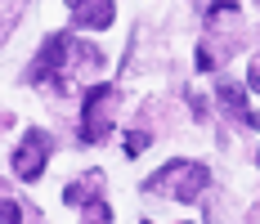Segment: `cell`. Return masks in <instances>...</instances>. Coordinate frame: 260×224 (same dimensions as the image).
I'll return each instance as SVG.
<instances>
[{"label":"cell","mask_w":260,"mask_h":224,"mask_svg":"<svg viewBox=\"0 0 260 224\" xmlns=\"http://www.w3.org/2000/svg\"><path fill=\"white\" fill-rule=\"evenodd\" d=\"M247 85H251V90H260V54L251 58V68H247Z\"/></svg>","instance_id":"10"},{"label":"cell","mask_w":260,"mask_h":224,"mask_svg":"<svg viewBox=\"0 0 260 224\" xmlns=\"http://www.w3.org/2000/svg\"><path fill=\"white\" fill-rule=\"evenodd\" d=\"M256 5H260V0H256Z\"/></svg>","instance_id":"12"},{"label":"cell","mask_w":260,"mask_h":224,"mask_svg":"<svg viewBox=\"0 0 260 224\" xmlns=\"http://www.w3.org/2000/svg\"><path fill=\"white\" fill-rule=\"evenodd\" d=\"M68 9H72V23L77 27H94V31H104L112 23V0H68Z\"/></svg>","instance_id":"5"},{"label":"cell","mask_w":260,"mask_h":224,"mask_svg":"<svg viewBox=\"0 0 260 224\" xmlns=\"http://www.w3.org/2000/svg\"><path fill=\"white\" fill-rule=\"evenodd\" d=\"M247 224H260V206H251V215H247Z\"/></svg>","instance_id":"11"},{"label":"cell","mask_w":260,"mask_h":224,"mask_svg":"<svg viewBox=\"0 0 260 224\" xmlns=\"http://www.w3.org/2000/svg\"><path fill=\"white\" fill-rule=\"evenodd\" d=\"M215 99H220V108H224V117H229V121L256 125V117H251V108H247V90H242V85H234V81H220Z\"/></svg>","instance_id":"6"},{"label":"cell","mask_w":260,"mask_h":224,"mask_svg":"<svg viewBox=\"0 0 260 224\" xmlns=\"http://www.w3.org/2000/svg\"><path fill=\"white\" fill-rule=\"evenodd\" d=\"M117 90L112 85H94L90 94H85V108H81V135L90 139V144H104L108 135H112V121H117Z\"/></svg>","instance_id":"2"},{"label":"cell","mask_w":260,"mask_h":224,"mask_svg":"<svg viewBox=\"0 0 260 224\" xmlns=\"http://www.w3.org/2000/svg\"><path fill=\"white\" fill-rule=\"evenodd\" d=\"M211 184V171L202 162H171L166 171L148 179V188H166V198L175 202H202V188Z\"/></svg>","instance_id":"1"},{"label":"cell","mask_w":260,"mask_h":224,"mask_svg":"<svg viewBox=\"0 0 260 224\" xmlns=\"http://www.w3.org/2000/svg\"><path fill=\"white\" fill-rule=\"evenodd\" d=\"M148 148V130H135V135H126V152L135 157V152H144Z\"/></svg>","instance_id":"9"},{"label":"cell","mask_w":260,"mask_h":224,"mask_svg":"<svg viewBox=\"0 0 260 224\" xmlns=\"http://www.w3.org/2000/svg\"><path fill=\"white\" fill-rule=\"evenodd\" d=\"M23 220V206L18 202H0V224H18Z\"/></svg>","instance_id":"8"},{"label":"cell","mask_w":260,"mask_h":224,"mask_svg":"<svg viewBox=\"0 0 260 224\" xmlns=\"http://www.w3.org/2000/svg\"><path fill=\"white\" fill-rule=\"evenodd\" d=\"M50 152H54V139L45 135V130H27L23 144H18V152H14V171L23 175V179H41Z\"/></svg>","instance_id":"3"},{"label":"cell","mask_w":260,"mask_h":224,"mask_svg":"<svg viewBox=\"0 0 260 224\" xmlns=\"http://www.w3.org/2000/svg\"><path fill=\"white\" fill-rule=\"evenodd\" d=\"M68 54H72V41H68V36H50V41L41 45V58L27 68V81H45V76L58 81V68L68 63Z\"/></svg>","instance_id":"4"},{"label":"cell","mask_w":260,"mask_h":224,"mask_svg":"<svg viewBox=\"0 0 260 224\" xmlns=\"http://www.w3.org/2000/svg\"><path fill=\"white\" fill-rule=\"evenodd\" d=\"M94 188H99V175H81L77 184H68V202H72V206H77V202H90L85 193H94Z\"/></svg>","instance_id":"7"}]
</instances>
